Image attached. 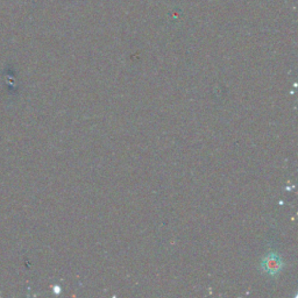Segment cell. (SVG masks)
<instances>
[{
  "label": "cell",
  "mask_w": 298,
  "mask_h": 298,
  "mask_svg": "<svg viewBox=\"0 0 298 298\" xmlns=\"http://www.w3.org/2000/svg\"><path fill=\"white\" fill-rule=\"evenodd\" d=\"M262 267L269 274H276L281 270L282 262L279 260V258L276 254H269L266 259L263 260Z\"/></svg>",
  "instance_id": "1"
}]
</instances>
